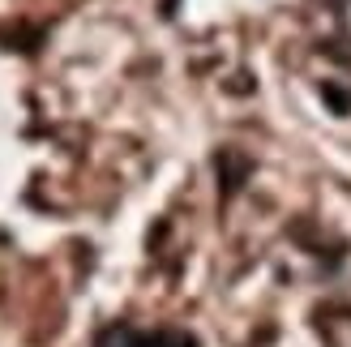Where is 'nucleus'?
I'll return each instance as SVG.
<instances>
[{
    "label": "nucleus",
    "mask_w": 351,
    "mask_h": 347,
    "mask_svg": "<svg viewBox=\"0 0 351 347\" xmlns=\"http://www.w3.org/2000/svg\"><path fill=\"white\" fill-rule=\"evenodd\" d=\"M99 347H193V339L184 335H142V331H108L99 339Z\"/></svg>",
    "instance_id": "obj_1"
}]
</instances>
